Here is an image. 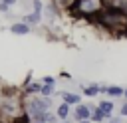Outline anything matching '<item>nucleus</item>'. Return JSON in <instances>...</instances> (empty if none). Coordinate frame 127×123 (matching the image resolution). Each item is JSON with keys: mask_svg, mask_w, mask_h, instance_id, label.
I'll return each mask as SVG.
<instances>
[{"mask_svg": "<svg viewBox=\"0 0 127 123\" xmlns=\"http://www.w3.org/2000/svg\"><path fill=\"white\" fill-rule=\"evenodd\" d=\"M54 101L52 97H42V95H24L22 97V109L24 117L30 121H44V115L52 111Z\"/></svg>", "mask_w": 127, "mask_h": 123, "instance_id": "obj_1", "label": "nucleus"}, {"mask_svg": "<svg viewBox=\"0 0 127 123\" xmlns=\"http://www.w3.org/2000/svg\"><path fill=\"white\" fill-rule=\"evenodd\" d=\"M97 20L101 22V26H105L109 32H123V28L127 26V14L121 12L119 8H103L101 14L97 16Z\"/></svg>", "mask_w": 127, "mask_h": 123, "instance_id": "obj_2", "label": "nucleus"}, {"mask_svg": "<svg viewBox=\"0 0 127 123\" xmlns=\"http://www.w3.org/2000/svg\"><path fill=\"white\" fill-rule=\"evenodd\" d=\"M103 8H105L103 0H75L71 10L77 16H83V18H97Z\"/></svg>", "mask_w": 127, "mask_h": 123, "instance_id": "obj_3", "label": "nucleus"}, {"mask_svg": "<svg viewBox=\"0 0 127 123\" xmlns=\"http://www.w3.org/2000/svg\"><path fill=\"white\" fill-rule=\"evenodd\" d=\"M91 117V109H89V105L87 103H79V105H75V107H71V119L73 121H85V119H89Z\"/></svg>", "mask_w": 127, "mask_h": 123, "instance_id": "obj_4", "label": "nucleus"}, {"mask_svg": "<svg viewBox=\"0 0 127 123\" xmlns=\"http://www.w3.org/2000/svg\"><path fill=\"white\" fill-rule=\"evenodd\" d=\"M56 95L62 97V101L67 103L69 107H75V105H79V103L83 101L81 93H75V91H56Z\"/></svg>", "mask_w": 127, "mask_h": 123, "instance_id": "obj_5", "label": "nucleus"}, {"mask_svg": "<svg viewBox=\"0 0 127 123\" xmlns=\"http://www.w3.org/2000/svg\"><path fill=\"white\" fill-rule=\"evenodd\" d=\"M60 14H62V10H60L56 4H52V2H50V4H44V10H42V18H46L50 24H52V22H56Z\"/></svg>", "mask_w": 127, "mask_h": 123, "instance_id": "obj_6", "label": "nucleus"}, {"mask_svg": "<svg viewBox=\"0 0 127 123\" xmlns=\"http://www.w3.org/2000/svg\"><path fill=\"white\" fill-rule=\"evenodd\" d=\"M8 30H10L14 36H28V34L32 32V28H30L28 24H24L22 20H16V22H12Z\"/></svg>", "mask_w": 127, "mask_h": 123, "instance_id": "obj_7", "label": "nucleus"}, {"mask_svg": "<svg viewBox=\"0 0 127 123\" xmlns=\"http://www.w3.org/2000/svg\"><path fill=\"white\" fill-rule=\"evenodd\" d=\"M20 20H22L24 24H28V26L34 30V28H38V26L42 24V20H44V18H42V14H38V12H28V14H24Z\"/></svg>", "mask_w": 127, "mask_h": 123, "instance_id": "obj_8", "label": "nucleus"}, {"mask_svg": "<svg viewBox=\"0 0 127 123\" xmlns=\"http://www.w3.org/2000/svg\"><path fill=\"white\" fill-rule=\"evenodd\" d=\"M54 113L58 115V119L60 121H65V119H71V107L67 105V103H58L56 105V109H54Z\"/></svg>", "mask_w": 127, "mask_h": 123, "instance_id": "obj_9", "label": "nucleus"}, {"mask_svg": "<svg viewBox=\"0 0 127 123\" xmlns=\"http://www.w3.org/2000/svg\"><path fill=\"white\" fill-rule=\"evenodd\" d=\"M40 89H42V81L40 79H32L24 85V95H40Z\"/></svg>", "mask_w": 127, "mask_h": 123, "instance_id": "obj_10", "label": "nucleus"}, {"mask_svg": "<svg viewBox=\"0 0 127 123\" xmlns=\"http://www.w3.org/2000/svg\"><path fill=\"white\" fill-rule=\"evenodd\" d=\"M81 95H85V97H97L99 95V83H85V85H81Z\"/></svg>", "mask_w": 127, "mask_h": 123, "instance_id": "obj_11", "label": "nucleus"}, {"mask_svg": "<svg viewBox=\"0 0 127 123\" xmlns=\"http://www.w3.org/2000/svg\"><path fill=\"white\" fill-rule=\"evenodd\" d=\"M97 107H99L107 117H111V115H113V109H115V103H113V99H99V101H97Z\"/></svg>", "mask_w": 127, "mask_h": 123, "instance_id": "obj_12", "label": "nucleus"}, {"mask_svg": "<svg viewBox=\"0 0 127 123\" xmlns=\"http://www.w3.org/2000/svg\"><path fill=\"white\" fill-rule=\"evenodd\" d=\"M107 119H109V117H107V115H105L97 105L91 109V117H89V121H91V123H103V121H107Z\"/></svg>", "mask_w": 127, "mask_h": 123, "instance_id": "obj_13", "label": "nucleus"}, {"mask_svg": "<svg viewBox=\"0 0 127 123\" xmlns=\"http://www.w3.org/2000/svg\"><path fill=\"white\" fill-rule=\"evenodd\" d=\"M105 95H107L109 99L123 97V87H119V85H107V89H105Z\"/></svg>", "mask_w": 127, "mask_h": 123, "instance_id": "obj_14", "label": "nucleus"}, {"mask_svg": "<svg viewBox=\"0 0 127 123\" xmlns=\"http://www.w3.org/2000/svg\"><path fill=\"white\" fill-rule=\"evenodd\" d=\"M40 95L42 97H54L56 95V83H42Z\"/></svg>", "mask_w": 127, "mask_h": 123, "instance_id": "obj_15", "label": "nucleus"}, {"mask_svg": "<svg viewBox=\"0 0 127 123\" xmlns=\"http://www.w3.org/2000/svg\"><path fill=\"white\" fill-rule=\"evenodd\" d=\"M52 4H56L60 10H71L75 0H52Z\"/></svg>", "mask_w": 127, "mask_h": 123, "instance_id": "obj_16", "label": "nucleus"}, {"mask_svg": "<svg viewBox=\"0 0 127 123\" xmlns=\"http://www.w3.org/2000/svg\"><path fill=\"white\" fill-rule=\"evenodd\" d=\"M44 121H46V123H60V119H58V115H56L54 111H48V113L44 115Z\"/></svg>", "mask_w": 127, "mask_h": 123, "instance_id": "obj_17", "label": "nucleus"}, {"mask_svg": "<svg viewBox=\"0 0 127 123\" xmlns=\"http://www.w3.org/2000/svg\"><path fill=\"white\" fill-rule=\"evenodd\" d=\"M42 10H44V2L42 0H32V12L42 14Z\"/></svg>", "mask_w": 127, "mask_h": 123, "instance_id": "obj_18", "label": "nucleus"}, {"mask_svg": "<svg viewBox=\"0 0 127 123\" xmlns=\"http://www.w3.org/2000/svg\"><path fill=\"white\" fill-rule=\"evenodd\" d=\"M119 115H121L123 119H127V99L121 101V105H119Z\"/></svg>", "mask_w": 127, "mask_h": 123, "instance_id": "obj_19", "label": "nucleus"}, {"mask_svg": "<svg viewBox=\"0 0 127 123\" xmlns=\"http://www.w3.org/2000/svg\"><path fill=\"white\" fill-rule=\"evenodd\" d=\"M103 123H125V121H123L121 115H111V117H109L107 121H103Z\"/></svg>", "mask_w": 127, "mask_h": 123, "instance_id": "obj_20", "label": "nucleus"}, {"mask_svg": "<svg viewBox=\"0 0 127 123\" xmlns=\"http://www.w3.org/2000/svg\"><path fill=\"white\" fill-rule=\"evenodd\" d=\"M0 14H10V6L4 0H0Z\"/></svg>", "mask_w": 127, "mask_h": 123, "instance_id": "obj_21", "label": "nucleus"}, {"mask_svg": "<svg viewBox=\"0 0 127 123\" xmlns=\"http://www.w3.org/2000/svg\"><path fill=\"white\" fill-rule=\"evenodd\" d=\"M40 81H42V83H56V77H54V75H44Z\"/></svg>", "mask_w": 127, "mask_h": 123, "instance_id": "obj_22", "label": "nucleus"}, {"mask_svg": "<svg viewBox=\"0 0 127 123\" xmlns=\"http://www.w3.org/2000/svg\"><path fill=\"white\" fill-rule=\"evenodd\" d=\"M4 2H6V4H8V6H10V8H12V6H16V4H18V0H4Z\"/></svg>", "mask_w": 127, "mask_h": 123, "instance_id": "obj_23", "label": "nucleus"}, {"mask_svg": "<svg viewBox=\"0 0 127 123\" xmlns=\"http://www.w3.org/2000/svg\"><path fill=\"white\" fill-rule=\"evenodd\" d=\"M60 123H75L73 119H65V121H60Z\"/></svg>", "mask_w": 127, "mask_h": 123, "instance_id": "obj_24", "label": "nucleus"}, {"mask_svg": "<svg viewBox=\"0 0 127 123\" xmlns=\"http://www.w3.org/2000/svg\"><path fill=\"white\" fill-rule=\"evenodd\" d=\"M123 99H127V89H123Z\"/></svg>", "mask_w": 127, "mask_h": 123, "instance_id": "obj_25", "label": "nucleus"}, {"mask_svg": "<svg viewBox=\"0 0 127 123\" xmlns=\"http://www.w3.org/2000/svg\"><path fill=\"white\" fill-rule=\"evenodd\" d=\"M75 123H91L89 119H85V121H75Z\"/></svg>", "mask_w": 127, "mask_h": 123, "instance_id": "obj_26", "label": "nucleus"}, {"mask_svg": "<svg viewBox=\"0 0 127 123\" xmlns=\"http://www.w3.org/2000/svg\"><path fill=\"white\" fill-rule=\"evenodd\" d=\"M125 123H127V121H125Z\"/></svg>", "mask_w": 127, "mask_h": 123, "instance_id": "obj_27", "label": "nucleus"}]
</instances>
